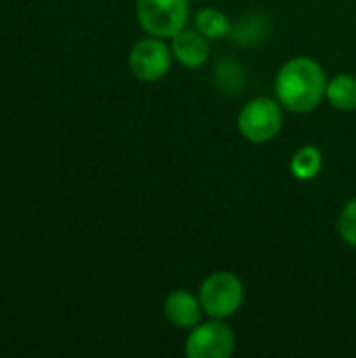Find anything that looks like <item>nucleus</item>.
Listing matches in <instances>:
<instances>
[{
    "label": "nucleus",
    "mask_w": 356,
    "mask_h": 358,
    "mask_svg": "<svg viewBox=\"0 0 356 358\" xmlns=\"http://www.w3.org/2000/svg\"><path fill=\"white\" fill-rule=\"evenodd\" d=\"M283 126V105L269 96H256L248 101L237 117V128L241 136L254 145H264L273 141Z\"/></svg>",
    "instance_id": "nucleus-2"
},
{
    "label": "nucleus",
    "mask_w": 356,
    "mask_h": 358,
    "mask_svg": "<svg viewBox=\"0 0 356 358\" xmlns=\"http://www.w3.org/2000/svg\"><path fill=\"white\" fill-rule=\"evenodd\" d=\"M325 99L340 111H356V78L350 73H338L327 80Z\"/></svg>",
    "instance_id": "nucleus-9"
},
{
    "label": "nucleus",
    "mask_w": 356,
    "mask_h": 358,
    "mask_svg": "<svg viewBox=\"0 0 356 358\" xmlns=\"http://www.w3.org/2000/svg\"><path fill=\"white\" fill-rule=\"evenodd\" d=\"M338 231L350 248H356V197L342 208L338 218Z\"/></svg>",
    "instance_id": "nucleus-12"
},
{
    "label": "nucleus",
    "mask_w": 356,
    "mask_h": 358,
    "mask_svg": "<svg viewBox=\"0 0 356 358\" xmlns=\"http://www.w3.org/2000/svg\"><path fill=\"white\" fill-rule=\"evenodd\" d=\"M195 29L201 31L208 40H218L231 31V21L220 8L206 6L195 15Z\"/></svg>",
    "instance_id": "nucleus-11"
},
{
    "label": "nucleus",
    "mask_w": 356,
    "mask_h": 358,
    "mask_svg": "<svg viewBox=\"0 0 356 358\" xmlns=\"http://www.w3.org/2000/svg\"><path fill=\"white\" fill-rule=\"evenodd\" d=\"M243 298H245V289L241 279L229 271L212 273L199 287V302L210 319L225 321L233 317L241 308Z\"/></svg>",
    "instance_id": "nucleus-3"
},
{
    "label": "nucleus",
    "mask_w": 356,
    "mask_h": 358,
    "mask_svg": "<svg viewBox=\"0 0 356 358\" xmlns=\"http://www.w3.org/2000/svg\"><path fill=\"white\" fill-rule=\"evenodd\" d=\"M136 19L149 36L172 38L187 27L189 0H138Z\"/></svg>",
    "instance_id": "nucleus-4"
},
{
    "label": "nucleus",
    "mask_w": 356,
    "mask_h": 358,
    "mask_svg": "<svg viewBox=\"0 0 356 358\" xmlns=\"http://www.w3.org/2000/svg\"><path fill=\"white\" fill-rule=\"evenodd\" d=\"M323 168V153L315 145L300 147L290 162V170L298 180H313Z\"/></svg>",
    "instance_id": "nucleus-10"
},
{
    "label": "nucleus",
    "mask_w": 356,
    "mask_h": 358,
    "mask_svg": "<svg viewBox=\"0 0 356 358\" xmlns=\"http://www.w3.org/2000/svg\"><path fill=\"white\" fill-rule=\"evenodd\" d=\"M164 315L166 319L178 329H193L201 323L204 306L199 298L185 289H174L164 300Z\"/></svg>",
    "instance_id": "nucleus-7"
},
{
    "label": "nucleus",
    "mask_w": 356,
    "mask_h": 358,
    "mask_svg": "<svg viewBox=\"0 0 356 358\" xmlns=\"http://www.w3.org/2000/svg\"><path fill=\"white\" fill-rule=\"evenodd\" d=\"M172 48L164 42V38H145L136 42L130 50L128 63L130 71L143 82L162 80L172 65Z\"/></svg>",
    "instance_id": "nucleus-6"
},
{
    "label": "nucleus",
    "mask_w": 356,
    "mask_h": 358,
    "mask_svg": "<svg viewBox=\"0 0 356 358\" xmlns=\"http://www.w3.org/2000/svg\"><path fill=\"white\" fill-rule=\"evenodd\" d=\"M172 55L174 59L189 69H197L201 67L208 57H210V44L208 38L197 31V29H180L178 34L172 36Z\"/></svg>",
    "instance_id": "nucleus-8"
},
{
    "label": "nucleus",
    "mask_w": 356,
    "mask_h": 358,
    "mask_svg": "<svg viewBox=\"0 0 356 358\" xmlns=\"http://www.w3.org/2000/svg\"><path fill=\"white\" fill-rule=\"evenodd\" d=\"M327 78L319 61L311 57H294L281 65L275 78L277 101L294 113H308L325 99Z\"/></svg>",
    "instance_id": "nucleus-1"
},
{
    "label": "nucleus",
    "mask_w": 356,
    "mask_h": 358,
    "mask_svg": "<svg viewBox=\"0 0 356 358\" xmlns=\"http://www.w3.org/2000/svg\"><path fill=\"white\" fill-rule=\"evenodd\" d=\"M235 344L233 329L222 319H212L191 329L185 355L189 358H229L235 352Z\"/></svg>",
    "instance_id": "nucleus-5"
}]
</instances>
